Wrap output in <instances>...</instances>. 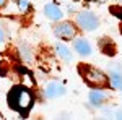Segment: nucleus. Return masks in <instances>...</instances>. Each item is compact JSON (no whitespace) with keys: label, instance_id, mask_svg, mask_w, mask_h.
Listing matches in <instances>:
<instances>
[{"label":"nucleus","instance_id":"9d476101","mask_svg":"<svg viewBox=\"0 0 122 120\" xmlns=\"http://www.w3.org/2000/svg\"><path fill=\"white\" fill-rule=\"evenodd\" d=\"M109 81H111V86H112V88H116V89L122 91V75L121 73L112 72V73H111V76H109Z\"/></svg>","mask_w":122,"mask_h":120},{"label":"nucleus","instance_id":"39448f33","mask_svg":"<svg viewBox=\"0 0 122 120\" xmlns=\"http://www.w3.org/2000/svg\"><path fill=\"white\" fill-rule=\"evenodd\" d=\"M65 94V88L62 86L60 83H49L46 88V97H49V99H56V97H59V96H64Z\"/></svg>","mask_w":122,"mask_h":120},{"label":"nucleus","instance_id":"f8f14e48","mask_svg":"<svg viewBox=\"0 0 122 120\" xmlns=\"http://www.w3.org/2000/svg\"><path fill=\"white\" fill-rule=\"evenodd\" d=\"M109 11L112 13L114 16H117V18L122 19V7H116V5H114V7H111V10H109Z\"/></svg>","mask_w":122,"mask_h":120},{"label":"nucleus","instance_id":"0eeeda50","mask_svg":"<svg viewBox=\"0 0 122 120\" xmlns=\"http://www.w3.org/2000/svg\"><path fill=\"white\" fill-rule=\"evenodd\" d=\"M75 50L80 54V55H91V46H90V42L88 41H85V39H76L75 41Z\"/></svg>","mask_w":122,"mask_h":120},{"label":"nucleus","instance_id":"1a4fd4ad","mask_svg":"<svg viewBox=\"0 0 122 120\" xmlns=\"http://www.w3.org/2000/svg\"><path fill=\"white\" fill-rule=\"evenodd\" d=\"M99 47H101V50H103L104 54H107V55H114V54H116V47H114V44L109 41V39L101 41Z\"/></svg>","mask_w":122,"mask_h":120},{"label":"nucleus","instance_id":"dca6fc26","mask_svg":"<svg viewBox=\"0 0 122 120\" xmlns=\"http://www.w3.org/2000/svg\"><path fill=\"white\" fill-rule=\"evenodd\" d=\"M117 119H122V112H119V114H117Z\"/></svg>","mask_w":122,"mask_h":120},{"label":"nucleus","instance_id":"f3484780","mask_svg":"<svg viewBox=\"0 0 122 120\" xmlns=\"http://www.w3.org/2000/svg\"><path fill=\"white\" fill-rule=\"evenodd\" d=\"M90 2H104V0H90Z\"/></svg>","mask_w":122,"mask_h":120},{"label":"nucleus","instance_id":"423d86ee","mask_svg":"<svg viewBox=\"0 0 122 120\" xmlns=\"http://www.w3.org/2000/svg\"><path fill=\"white\" fill-rule=\"evenodd\" d=\"M44 13H46V16L49 19H60L62 16H64V13H62V10L59 8L57 5H54V3H47L46 7H44Z\"/></svg>","mask_w":122,"mask_h":120},{"label":"nucleus","instance_id":"4468645a","mask_svg":"<svg viewBox=\"0 0 122 120\" xmlns=\"http://www.w3.org/2000/svg\"><path fill=\"white\" fill-rule=\"evenodd\" d=\"M3 41H5V31H3V29L0 28V44H2Z\"/></svg>","mask_w":122,"mask_h":120},{"label":"nucleus","instance_id":"20e7f679","mask_svg":"<svg viewBox=\"0 0 122 120\" xmlns=\"http://www.w3.org/2000/svg\"><path fill=\"white\" fill-rule=\"evenodd\" d=\"M54 33H56V36H59L60 39H64V41H70V39L75 37L76 28L70 23V21H64V23H59L56 28H54Z\"/></svg>","mask_w":122,"mask_h":120},{"label":"nucleus","instance_id":"2eb2a0df","mask_svg":"<svg viewBox=\"0 0 122 120\" xmlns=\"http://www.w3.org/2000/svg\"><path fill=\"white\" fill-rule=\"evenodd\" d=\"M5 2H7V0H0V7H3V5H5Z\"/></svg>","mask_w":122,"mask_h":120},{"label":"nucleus","instance_id":"f03ea898","mask_svg":"<svg viewBox=\"0 0 122 120\" xmlns=\"http://www.w3.org/2000/svg\"><path fill=\"white\" fill-rule=\"evenodd\" d=\"M78 73L81 75L86 84H90L91 88H96V89H101V88H106L109 86V78L98 68H94L91 65L86 63H80L78 65Z\"/></svg>","mask_w":122,"mask_h":120},{"label":"nucleus","instance_id":"7ed1b4c3","mask_svg":"<svg viewBox=\"0 0 122 120\" xmlns=\"http://www.w3.org/2000/svg\"><path fill=\"white\" fill-rule=\"evenodd\" d=\"M76 24L85 31H94L99 26V21L96 18V15L91 11H80L76 15Z\"/></svg>","mask_w":122,"mask_h":120},{"label":"nucleus","instance_id":"6e6552de","mask_svg":"<svg viewBox=\"0 0 122 120\" xmlns=\"http://www.w3.org/2000/svg\"><path fill=\"white\" fill-rule=\"evenodd\" d=\"M104 101H106V96H104L103 91H91L90 92V102L93 104L94 107H101L104 104Z\"/></svg>","mask_w":122,"mask_h":120},{"label":"nucleus","instance_id":"9b49d317","mask_svg":"<svg viewBox=\"0 0 122 120\" xmlns=\"http://www.w3.org/2000/svg\"><path fill=\"white\" fill-rule=\"evenodd\" d=\"M57 52H59V55L62 57L64 60H67V62L72 58V54H70V50H68V49H67L64 44H59V46H57Z\"/></svg>","mask_w":122,"mask_h":120},{"label":"nucleus","instance_id":"f257e3e1","mask_svg":"<svg viewBox=\"0 0 122 120\" xmlns=\"http://www.w3.org/2000/svg\"><path fill=\"white\" fill-rule=\"evenodd\" d=\"M7 101H8V106L11 110L20 114L21 117H28L29 110L34 104V97H33V92L29 88L16 84L8 91Z\"/></svg>","mask_w":122,"mask_h":120},{"label":"nucleus","instance_id":"ddd939ff","mask_svg":"<svg viewBox=\"0 0 122 120\" xmlns=\"http://www.w3.org/2000/svg\"><path fill=\"white\" fill-rule=\"evenodd\" d=\"M18 7H20L21 10H26V8H28V2H25V0H21V2L18 3Z\"/></svg>","mask_w":122,"mask_h":120}]
</instances>
